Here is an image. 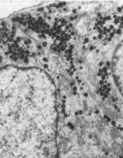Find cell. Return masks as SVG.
Listing matches in <instances>:
<instances>
[{
	"label": "cell",
	"mask_w": 123,
	"mask_h": 158,
	"mask_svg": "<svg viewBox=\"0 0 123 158\" xmlns=\"http://www.w3.org/2000/svg\"><path fill=\"white\" fill-rule=\"evenodd\" d=\"M56 110L41 70L0 69V158H56Z\"/></svg>",
	"instance_id": "cell-1"
}]
</instances>
